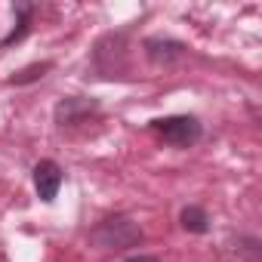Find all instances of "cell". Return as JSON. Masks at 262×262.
<instances>
[{"mask_svg":"<svg viewBox=\"0 0 262 262\" xmlns=\"http://www.w3.org/2000/svg\"><path fill=\"white\" fill-rule=\"evenodd\" d=\"M93 241L105 250H123V247H136L142 241V231L136 228L133 219L126 216H114V219H105L96 231H93Z\"/></svg>","mask_w":262,"mask_h":262,"instance_id":"obj_2","label":"cell"},{"mask_svg":"<svg viewBox=\"0 0 262 262\" xmlns=\"http://www.w3.org/2000/svg\"><path fill=\"white\" fill-rule=\"evenodd\" d=\"M179 222H182L185 231H194V234L210 231V216H207L201 207H185V210L179 213Z\"/></svg>","mask_w":262,"mask_h":262,"instance_id":"obj_5","label":"cell"},{"mask_svg":"<svg viewBox=\"0 0 262 262\" xmlns=\"http://www.w3.org/2000/svg\"><path fill=\"white\" fill-rule=\"evenodd\" d=\"M62 167L56 164V161H40L37 167H34V188H37V194H40V201H56V194H59V188H62Z\"/></svg>","mask_w":262,"mask_h":262,"instance_id":"obj_3","label":"cell"},{"mask_svg":"<svg viewBox=\"0 0 262 262\" xmlns=\"http://www.w3.org/2000/svg\"><path fill=\"white\" fill-rule=\"evenodd\" d=\"M16 13H19V28L10 34V37H4V43H0V50H7V47H13L16 40H22L25 34H28V19H31V13H34V7L31 4H16L13 7Z\"/></svg>","mask_w":262,"mask_h":262,"instance_id":"obj_6","label":"cell"},{"mask_svg":"<svg viewBox=\"0 0 262 262\" xmlns=\"http://www.w3.org/2000/svg\"><path fill=\"white\" fill-rule=\"evenodd\" d=\"M126 262H161L158 256H145V253H139V256H129Z\"/></svg>","mask_w":262,"mask_h":262,"instance_id":"obj_8","label":"cell"},{"mask_svg":"<svg viewBox=\"0 0 262 262\" xmlns=\"http://www.w3.org/2000/svg\"><path fill=\"white\" fill-rule=\"evenodd\" d=\"M93 111H99V105L93 102V99H65V102H59V108H56V120L65 126V123H80V120H86Z\"/></svg>","mask_w":262,"mask_h":262,"instance_id":"obj_4","label":"cell"},{"mask_svg":"<svg viewBox=\"0 0 262 262\" xmlns=\"http://www.w3.org/2000/svg\"><path fill=\"white\" fill-rule=\"evenodd\" d=\"M50 65L43 62V65H31V68H25V71H19L16 77H10V83L13 86H22V83H31V80H37V77H43V71H47Z\"/></svg>","mask_w":262,"mask_h":262,"instance_id":"obj_7","label":"cell"},{"mask_svg":"<svg viewBox=\"0 0 262 262\" xmlns=\"http://www.w3.org/2000/svg\"><path fill=\"white\" fill-rule=\"evenodd\" d=\"M151 133H158L173 148H191L201 139V123L191 114H173V117L151 120Z\"/></svg>","mask_w":262,"mask_h":262,"instance_id":"obj_1","label":"cell"}]
</instances>
